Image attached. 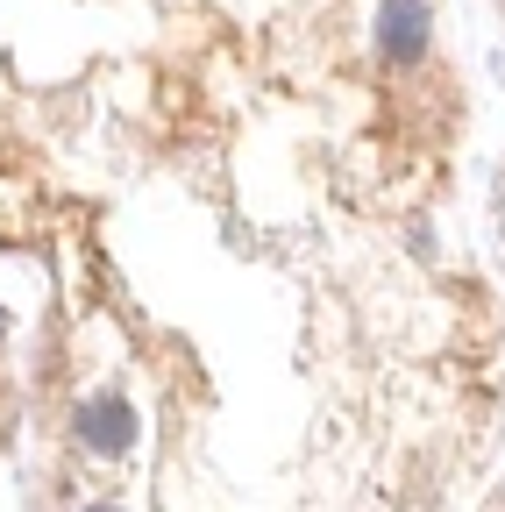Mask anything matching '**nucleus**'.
Instances as JSON below:
<instances>
[{"label": "nucleus", "instance_id": "obj_1", "mask_svg": "<svg viewBox=\"0 0 505 512\" xmlns=\"http://www.w3.org/2000/svg\"><path fill=\"white\" fill-rule=\"evenodd\" d=\"M370 43H377V57H385L392 72L420 64V57H427V0H377Z\"/></svg>", "mask_w": 505, "mask_h": 512}, {"label": "nucleus", "instance_id": "obj_2", "mask_svg": "<svg viewBox=\"0 0 505 512\" xmlns=\"http://www.w3.org/2000/svg\"><path fill=\"white\" fill-rule=\"evenodd\" d=\"M491 512H498V505H491Z\"/></svg>", "mask_w": 505, "mask_h": 512}]
</instances>
